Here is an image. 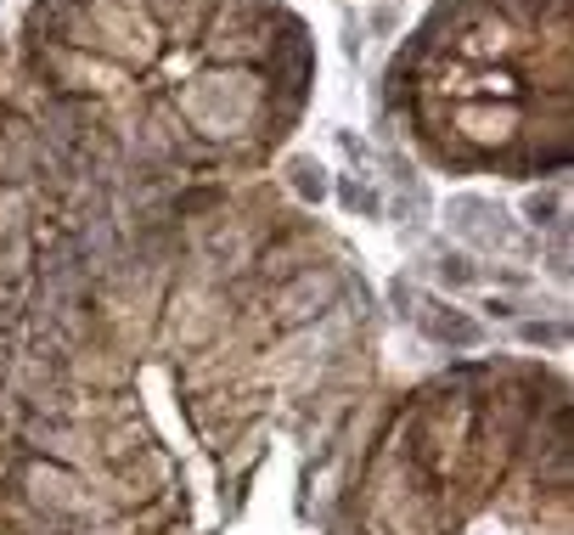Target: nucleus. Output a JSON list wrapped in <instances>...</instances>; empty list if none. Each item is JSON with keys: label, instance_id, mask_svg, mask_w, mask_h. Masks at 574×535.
<instances>
[{"label": "nucleus", "instance_id": "f257e3e1", "mask_svg": "<svg viewBox=\"0 0 574 535\" xmlns=\"http://www.w3.org/2000/svg\"><path fill=\"white\" fill-rule=\"evenodd\" d=\"M18 90L141 192L260 181L316 102V29L287 0H34Z\"/></svg>", "mask_w": 574, "mask_h": 535}, {"label": "nucleus", "instance_id": "f03ea898", "mask_svg": "<svg viewBox=\"0 0 574 535\" xmlns=\"http://www.w3.org/2000/svg\"><path fill=\"white\" fill-rule=\"evenodd\" d=\"M383 113L440 175H563L574 0H434L383 68Z\"/></svg>", "mask_w": 574, "mask_h": 535}, {"label": "nucleus", "instance_id": "7ed1b4c3", "mask_svg": "<svg viewBox=\"0 0 574 535\" xmlns=\"http://www.w3.org/2000/svg\"><path fill=\"white\" fill-rule=\"evenodd\" d=\"M445 220L456 237L478 242V249H523V231L512 226V215L490 198H478V192H456L445 204Z\"/></svg>", "mask_w": 574, "mask_h": 535}, {"label": "nucleus", "instance_id": "20e7f679", "mask_svg": "<svg viewBox=\"0 0 574 535\" xmlns=\"http://www.w3.org/2000/svg\"><path fill=\"white\" fill-rule=\"evenodd\" d=\"M411 321L445 350H478L485 345V327H478L473 316H462V310H451V305H440V299H417Z\"/></svg>", "mask_w": 574, "mask_h": 535}, {"label": "nucleus", "instance_id": "39448f33", "mask_svg": "<svg viewBox=\"0 0 574 535\" xmlns=\"http://www.w3.org/2000/svg\"><path fill=\"white\" fill-rule=\"evenodd\" d=\"M282 192H287V198H294L299 209H316V204H327L332 181H327V170H321L316 159H287V181H282Z\"/></svg>", "mask_w": 574, "mask_h": 535}, {"label": "nucleus", "instance_id": "423d86ee", "mask_svg": "<svg viewBox=\"0 0 574 535\" xmlns=\"http://www.w3.org/2000/svg\"><path fill=\"white\" fill-rule=\"evenodd\" d=\"M339 204H344L350 215H361V220H377V215H383L377 186H372V181H361V175H339Z\"/></svg>", "mask_w": 574, "mask_h": 535}, {"label": "nucleus", "instance_id": "0eeeda50", "mask_svg": "<svg viewBox=\"0 0 574 535\" xmlns=\"http://www.w3.org/2000/svg\"><path fill=\"white\" fill-rule=\"evenodd\" d=\"M523 215H530L536 226H552V231H563V198H558V192H536V198L523 204Z\"/></svg>", "mask_w": 574, "mask_h": 535}]
</instances>
